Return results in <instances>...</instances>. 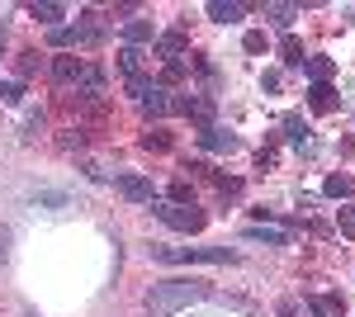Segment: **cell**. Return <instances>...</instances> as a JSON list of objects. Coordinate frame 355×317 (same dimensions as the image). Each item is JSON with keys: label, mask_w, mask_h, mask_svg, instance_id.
<instances>
[{"label": "cell", "mask_w": 355, "mask_h": 317, "mask_svg": "<svg viewBox=\"0 0 355 317\" xmlns=\"http://www.w3.org/2000/svg\"><path fill=\"white\" fill-rule=\"evenodd\" d=\"M294 15H299V5H266V19H270L275 28H289Z\"/></svg>", "instance_id": "cell-18"}, {"label": "cell", "mask_w": 355, "mask_h": 317, "mask_svg": "<svg viewBox=\"0 0 355 317\" xmlns=\"http://www.w3.org/2000/svg\"><path fill=\"white\" fill-rule=\"evenodd\" d=\"M5 256H10V237L0 232V261H5Z\"/></svg>", "instance_id": "cell-34"}, {"label": "cell", "mask_w": 355, "mask_h": 317, "mask_svg": "<svg viewBox=\"0 0 355 317\" xmlns=\"http://www.w3.org/2000/svg\"><path fill=\"white\" fill-rule=\"evenodd\" d=\"M279 57H284L289 67H303V62H308V57H303V43H299V38H284V43H279Z\"/></svg>", "instance_id": "cell-20"}, {"label": "cell", "mask_w": 355, "mask_h": 317, "mask_svg": "<svg viewBox=\"0 0 355 317\" xmlns=\"http://www.w3.org/2000/svg\"><path fill=\"white\" fill-rule=\"evenodd\" d=\"M175 109L190 114L194 123H199V132L214 128V100H209V95H185V100H175Z\"/></svg>", "instance_id": "cell-4"}, {"label": "cell", "mask_w": 355, "mask_h": 317, "mask_svg": "<svg viewBox=\"0 0 355 317\" xmlns=\"http://www.w3.org/2000/svg\"><path fill=\"white\" fill-rule=\"evenodd\" d=\"M171 204H194V189H190V180H175V185H171Z\"/></svg>", "instance_id": "cell-27"}, {"label": "cell", "mask_w": 355, "mask_h": 317, "mask_svg": "<svg viewBox=\"0 0 355 317\" xmlns=\"http://www.w3.org/2000/svg\"><path fill=\"white\" fill-rule=\"evenodd\" d=\"M81 57H53V80L57 85H71V80H81Z\"/></svg>", "instance_id": "cell-10"}, {"label": "cell", "mask_w": 355, "mask_h": 317, "mask_svg": "<svg viewBox=\"0 0 355 317\" xmlns=\"http://www.w3.org/2000/svg\"><path fill=\"white\" fill-rule=\"evenodd\" d=\"M199 147H204V152H237V137H232V132H223L218 123H214V128L199 132Z\"/></svg>", "instance_id": "cell-7"}, {"label": "cell", "mask_w": 355, "mask_h": 317, "mask_svg": "<svg viewBox=\"0 0 355 317\" xmlns=\"http://www.w3.org/2000/svg\"><path fill=\"white\" fill-rule=\"evenodd\" d=\"M119 194H123L128 204H152V180H142V175H119Z\"/></svg>", "instance_id": "cell-6"}, {"label": "cell", "mask_w": 355, "mask_h": 317, "mask_svg": "<svg viewBox=\"0 0 355 317\" xmlns=\"http://www.w3.org/2000/svg\"><path fill=\"white\" fill-rule=\"evenodd\" d=\"M128 90H133L137 100H142V95H147V90H152V80H147V76H128Z\"/></svg>", "instance_id": "cell-32"}, {"label": "cell", "mask_w": 355, "mask_h": 317, "mask_svg": "<svg viewBox=\"0 0 355 317\" xmlns=\"http://www.w3.org/2000/svg\"><path fill=\"white\" fill-rule=\"evenodd\" d=\"M152 213L162 218L166 228H175V232H199L204 228V209H194V204H152Z\"/></svg>", "instance_id": "cell-3"}, {"label": "cell", "mask_w": 355, "mask_h": 317, "mask_svg": "<svg viewBox=\"0 0 355 317\" xmlns=\"http://www.w3.org/2000/svg\"><path fill=\"white\" fill-rule=\"evenodd\" d=\"M303 71L313 76V85H322V80H331L336 67H331V57H308V62H303Z\"/></svg>", "instance_id": "cell-16"}, {"label": "cell", "mask_w": 355, "mask_h": 317, "mask_svg": "<svg viewBox=\"0 0 355 317\" xmlns=\"http://www.w3.org/2000/svg\"><path fill=\"white\" fill-rule=\"evenodd\" d=\"M209 284H199V280H162V284H152L147 298H142V308L152 317H171L180 313V308H190V303H204L209 298Z\"/></svg>", "instance_id": "cell-1"}, {"label": "cell", "mask_w": 355, "mask_h": 317, "mask_svg": "<svg viewBox=\"0 0 355 317\" xmlns=\"http://www.w3.org/2000/svg\"><path fill=\"white\" fill-rule=\"evenodd\" d=\"M242 48H246V53H266V33H256V28H251V33L242 38Z\"/></svg>", "instance_id": "cell-30"}, {"label": "cell", "mask_w": 355, "mask_h": 317, "mask_svg": "<svg viewBox=\"0 0 355 317\" xmlns=\"http://www.w3.org/2000/svg\"><path fill=\"white\" fill-rule=\"evenodd\" d=\"M119 67H123L128 76H142V71H137V67H142V53H137V48H119Z\"/></svg>", "instance_id": "cell-21"}, {"label": "cell", "mask_w": 355, "mask_h": 317, "mask_svg": "<svg viewBox=\"0 0 355 317\" xmlns=\"http://www.w3.org/2000/svg\"><path fill=\"white\" fill-rule=\"evenodd\" d=\"M28 317H38V313H28Z\"/></svg>", "instance_id": "cell-35"}, {"label": "cell", "mask_w": 355, "mask_h": 317, "mask_svg": "<svg viewBox=\"0 0 355 317\" xmlns=\"http://www.w3.org/2000/svg\"><path fill=\"white\" fill-rule=\"evenodd\" d=\"M62 147H67V152H81V147H85V132L81 128H67V132H62Z\"/></svg>", "instance_id": "cell-29"}, {"label": "cell", "mask_w": 355, "mask_h": 317, "mask_svg": "<svg viewBox=\"0 0 355 317\" xmlns=\"http://www.w3.org/2000/svg\"><path fill=\"white\" fill-rule=\"evenodd\" d=\"M308 313H318V317H341V313H346V298H341V293H313V298H308Z\"/></svg>", "instance_id": "cell-8"}, {"label": "cell", "mask_w": 355, "mask_h": 317, "mask_svg": "<svg viewBox=\"0 0 355 317\" xmlns=\"http://www.w3.org/2000/svg\"><path fill=\"white\" fill-rule=\"evenodd\" d=\"M351 189H355V180H351V175H327V185H322V194H327V199H346Z\"/></svg>", "instance_id": "cell-19"}, {"label": "cell", "mask_w": 355, "mask_h": 317, "mask_svg": "<svg viewBox=\"0 0 355 317\" xmlns=\"http://www.w3.org/2000/svg\"><path fill=\"white\" fill-rule=\"evenodd\" d=\"M284 132H289L294 142H308V123H303L299 114H289V119H284Z\"/></svg>", "instance_id": "cell-25"}, {"label": "cell", "mask_w": 355, "mask_h": 317, "mask_svg": "<svg viewBox=\"0 0 355 317\" xmlns=\"http://www.w3.org/2000/svg\"><path fill=\"white\" fill-rule=\"evenodd\" d=\"M171 109H175V100H171L166 85H152V90L142 95V114H147V119H162V114H171Z\"/></svg>", "instance_id": "cell-5"}, {"label": "cell", "mask_w": 355, "mask_h": 317, "mask_svg": "<svg viewBox=\"0 0 355 317\" xmlns=\"http://www.w3.org/2000/svg\"><path fill=\"white\" fill-rule=\"evenodd\" d=\"M308 105L318 109V114H331V109H336V90H331L327 80H322V85H313V90H308Z\"/></svg>", "instance_id": "cell-15"}, {"label": "cell", "mask_w": 355, "mask_h": 317, "mask_svg": "<svg viewBox=\"0 0 355 317\" xmlns=\"http://www.w3.org/2000/svg\"><path fill=\"white\" fill-rule=\"evenodd\" d=\"M246 15V5H237V0H214L209 5V19H218V24H237Z\"/></svg>", "instance_id": "cell-13"}, {"label": "cell", "mask_w": 355, "mask_h": 317, "mask_svg": "<svg viewBox=\"0 0 355 317\" xmlns=\"http://www.w3.org/2000/svg\"><path fill=\"white\" fill-rule=\"evenodd\" d=\"M336 228H341V237H355V204L336 213Z\"/></svg>", "instance_id": "cell-28"}, {"label": "cell", "mask_w": 355, "mask_h": 317, "mask_svg": "<svg viewBox=\"0 0 355 317\" xmlns=\"http://www.w3.org/2000/svg\"><path fill=\"white\" fill-rule=\"evenodd\" d=\"M0 100H5V105H24V85H19V80H5V85H0Z\"/></svg>", "instance_id": "cell-22"}, {"label": "cell", "mask_w": 355, "mask_h": 317, "mask_svg": "<svg viewBox=\"0 0 355 317\" xmlns=\"http://www.w3.org/2000/svg\"><path fill=\"white\" fill-rule=\"evenodd\" d=\"M279 317H303V308H299V298H284V303H279Z\"/></svg>", "instance_id": "cell-33"}, {"label": "cell", "mask_w": 355, "mask_h": 317, "mask_svg": "<svg viewBox=\"0 0 355 317\" xmlns=\"http://www.w3.org/2000/svg\"><path fill=\"white\" fill-rule=\"evenodd\" d=\"M157 38V28L147 24V19H128L123 24V48H137V43H152Z\"/></svg>", "instance_id": "cell-11"}, {"label": "cell", "mask_w": 355, "mask_h": 317, "mask_svg": "<svg viewBox=\"0 0 355 317\" xmlns=\"http://www.w3.org/2000/svg\"><path fill=\"white\" fill-rule=\"evenodd\" d=\"M76 85H81V95L95 100V95H105V71H100V67H81V80H76Z\"/></svg>", "instance_id": "cell-14"}, {"label": "cell", "mask_w": 355, "mask_h": 317, "mask_svg": "<svg viewBox=\"0 0 355 317\" xmlns=\"http://www.w3.org/2000/svg\"><path fill=\"white\" fill-rule=\"evenodd\" d=\"M38 71V53H19V76H33Z\"/></svg>", "instance_id": "cell-31"}, {"label": "cell", "mask_w": 355, "mask_h": 317, "mask_svg": "<svg viewBox=\"0 0 355 317\" xmlns=\"http://www.w3.org/2000/svg\"><path fill=\"white\" fill-rule=\"evenodd\" d=\"M185 80V62H166L162 67V85H180Z\"/></svg>", "instance_id": "cell-23"}, {"label": "cell", "mask_w": 355, "mask_h": 317, "mask_svg": "<svg viewBox=\"0 0 355 317\" xmlns=\"http://www.w3.org/2000/svg\"><path fill=\"white\" fill-rule=\"evenodd\" d=\"M38 204H48L53 213H62L67 204H71V199H67V194H57V189H43V194H38Z\"/></svg>", "instance_id": "cell-26"}, {"label": "cell", "mask_w": 355, "mask_h": 317, "mask_svg": "<svg viewBox=\"0 0 355 317\" xmlns=\"http://www.w3.org/2000/svg\"><path fill=\"white\" fill-rule=\"evenodd\" d=\"M142 147H157V152H166V147H171L166 128H147V132H142Z\"/></svg>", "instance_id": "cell-24"}, {"label": "cell", "mask_w": 355, "mask_h": 317, "mask_svg": "<svg viewBox=\"0 0 355 317\" xmlns=\"http://www.w3.org/2000/svg\"><path fill=\"white\" fill-rule=\"evenodd\" d=\"M28 15H33L38 24H53L57 28V19H62L67 10H62V5H53V0H43V5H28Z\"/></svg>", "instance_id": "cell-17"}, {"label": "cell", "mask_w": 355, "mask_h": 317, "mask_svg": "<svg viewBox=\"0 0 355 317\" xmlns=\"http://www.w3.org/2000/svg\"><path fill=\"white\" fill-rule=\"evenodd\" d=\"M152 261H204V265H232L237 261V251L232 246H152Z\"/></svg>", "instance_id": "cell-2"}, {"label": "cell", "mask_w": 355, "mask_h": 317, "mask_svg": "<svg viewBox=\"0 0 355 317\" xmlns=\"http://www.w3.org/2000/svg\"><path fill=\"white\" fill-rule=\"evenodd\" d=\"M246 237H251V241H270V246H284V241H289V228H270V223H251V228H246Z\"/></svg>", "instance_id": "cell-12"}, {"label": "cell", "mask_w": 355, "mask_h": 317, "mask_svg": "<svg viewBox=\"0 0 355 317\" xmlns=\"http://www.w3.org/2000/svg\"><path fill=\"white\" fill-rule=\"evenodd\" d=\"M157 48H162L166 62H180V57H185V48H190V38H185L180 28H171V33H162V38H157Z\"/></svg>", "instance_id": "cell-9"}]
</instances>
